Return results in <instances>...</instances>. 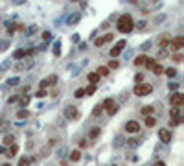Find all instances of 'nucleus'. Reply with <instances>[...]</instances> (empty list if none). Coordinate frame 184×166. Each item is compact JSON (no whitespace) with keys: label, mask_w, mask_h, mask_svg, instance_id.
Masks as SVG:
<instances>
[{"label":"nucleus","mask_w":184,"mask_h":166,"mask_svg":"<svg viewBox=\"0 0 184 166\" xmlns=\"http://www.w3.org/2000/svg\"><path fill=\"white\" fill-rule=\"evenodd\" d=\"M116 26H118V31L120 33H129V31L134 30V20H133V17L129 13H125V15H120Z\"/></svg>","instance_id":"f257e3e1"},{"label":"nucleus","mask_w":184,"mask_h":166,"mask_svg":"<svg viewBox=\"0 0 184 166\" xmlns=\"http://www.w3.org/2000/svg\"><path fill=\"white\" fill-rule=\"evenodd\" d=\"M136 96H147V94H151V92H153V85H151V83H136L134 85V91H133Z\"/></svg>","instance_id":"f03ea898"},{"label":"nucleus","mask_w":184,"mask_h":166,"mask_svg":"<svg viewBox=\"0 0 184 166\" xmlns=\"http://www.w3.org/2000/svg\"><path fill=\"white\" fill-rule=\"evenodd\" d=\"M101 105H103V111H107V113H109L111 116H114V115L118 113V109H120V107L116 105V102H114L112 98H107V100H105V102H103Z\"/></svg>","instance_id":"7ed1b4c3"},{"label":"nucleus","mask_w":184,"mask_h":166,"mask_svg":"<svg viewBox=\"0 0 184 166\" xmlns=\"http://www.w3.org/2000/svg\"><path fill=\"white\" fill-rule=\"evenodd\" d=\"M64 116L68 120H78L79 118V109L74 107V105H67L64 107Z\"/></svg>","instance_id":"20e7f679"},{"label":"nucleus","mask_w":184,"mask_h":166,"mask_svg":"<svg viewBox=\"0 0 184 166\" xmlns=\"http://www.w3.org/2000/svg\"><path fill=\"white\" fill-rule=\"evenodd\" d=\"M169 103H171L173 107H182V105H184V94L173 92V94L169 96Z\"/></svg>","instance_id":"39448f33"},{"label":"nucleus","mask_w":184,"mask_h":166,"mask_svg":"<svg viewBox=\"0 0 184 166\" xmlns=\"http://www.w3.org/2000/svg\"><path fill=\"white\" fill-rule=\"evenodd\" d=\"M53 85H57V76H55V74L46 76L44 80L41 81V89H48V87H53Z\"/></svg>","instance_id":"423d86ee"},{"label":"nucleus","mask_w":184,"mask_h":166,"mask_svg":"<svg viewBox=\"0 0 184 166\" xmlns=\"http://www.w3.org/2000/svg\"><path fill=\"white\" fill-rule=\"evenodd\" d=\"M112 39H114V35H112V33H103L101 37H96V39H94V44H96V46H103V44L111 42Z\"/></svg>","instance_id":"0eeeda50"},{"label":"nucleus","mask_w":184,"mask_h":166,"mask_svg":"<svg viewBox=\"0 0 184 166\" xmlns=\"http://www.w3.org/2000/svg\"><path fill=\"white\" fill-rule=\"evenodd\" d=\"M123 48H125V39H123V41H118L114 46L111 48V57H118V55L122 54V50H123Z\"/></svg>","instance_id":"6e6552de"},{"label":"nucleus","mask_w":184,"mask_h":166,"mask_svg":"<svg viewBox=\"0 0 184 166\" xmlns=\"http://www.w3.org/2000/svg\"><path fill=\"white\" fill-rule=\"evenodd\" d=\"M125 131H127V133H138V131H140V122L129 120L127 124H125Z\"/></svg>","instance_id":"1a4fd4ad"},{"label":"nucleus","mask_w":184,"mask_h":166,"mask_svg":"<svg viewBox=\"0 0 184 166\" xmlns=\"http://www.w3.org/2000/svg\"><path fill=\"white\" fill-rule=\"evenodd\" d=\"M158 138L164 142V144H168V142L171 140V133H169V129H166V127L158 129Z\"/></svg>","instance_id":"9d476101"},{"label":"nucleus","mask_w":184,"mask_h":166,"mask_svg":"<svg viewBox=\"0 0 184 166\" xmlns=\"http://www.w3.org/2000/svg\"><path fill=\"white\" fill-rule=\"evenodd\" d=\"M169 35H168V33H164V35H162L160 37V41H158V46H160V50H166V46H168V44H169Z\"/></svg>","instance_id":"9b49d317"},{"label":"nucleus","mask_w":184,"mask_h":166,"mask_svg":"<svg viewBox=\"0 0 184 166\" xmlns=\"http://www.w3.org/2000/svg\"><path fill=\"white\" fill-rule=\"evenodd\" d=\"M17 153H18V146H17V144L13 142V144H11V146H9V150L6 151V155H7V157H15V155H17Z\"/></svg>","instance_id":"f8f14e48"},{"label":"nucleus","mask_w":184,"mask_h":166,"mask_svg":"<svg viewBox=\"0 0 184 166\" xmlns=\"http://www.w3.org/2000/svg\"><path fill=\"white\" fill-rule=\"evenodd\" d=\"M100 133H101L100 127H92V129L89 131V138H90V140H96V138L100 137Z\"/></svg>","instance_id":"ddd939ff"},{"label":"nucleus","mask_w":184,"mask_h":166,"mask_svg":"<svg viewBox=\"0 0 184 166\" xmlns=\"http://www.w3.org/2000/svg\"><path fill=\"white\" fill-rule=\"evenodd\" d=\"M96 91H98V83H90L89 87L85 89V96H90V94H94Z\"/></svg>","instance_id":"4468645a"},{"label":"nucleus","mask_w":184,"mask_h":166,"mask_svg":"<svg viewBox=\"0 0 184 166\" xmlns=\"http://www.w3.org/2000/svg\"><path fill=\"white\" fill-rule=\"evenodd\" d=\"M140 142H142L140 138H129L125 144H127V148H133V150H134V148H138V146H140Z\"/></svg>","instance_id":"2eb2a0df"},{"label":"nucleus","mask_w":184,"mask_h":166,"mask_svg":"<svg viewBox=\"0 0 184 166\" xmlns=\"http://www.w3.org/2000/svg\"><path fill=\"white\" fill-rule=\"evenodd\" d=\"M81 159V150H74V151H70V161L72 162H78Z\"/></svg>","instance_id":"dca6fc26"},{"label":"nucleus","mask_w":184,"mask_h":166,"mask_svg":"<svg viewBox=\"0 0 184 166\" xmlns=\"http://www.w3.org/2000/svg\"><path fill=\"white\" fill-rule=\"evenodd\" d=\"M146 59H147V55H144V54L138 55V57L134 59V66H144V65H146Z\"/></svg>","instance_id":"f3484780"},{"label":"nucleus","mask_w":184,"mask_h":166,"mask_svg":"<svg viewBox=\"0 0 184 166\" xmlns=\"http://www.w3.org/2000/svg\"><path fill=\"white\" fill-rule=\"evenodd\" d=\"M86 80H89V83H98L100 76H98V72H90L89 76H86Z\"/></svg>","instance_id":"a211bd4d"},{"label":"nucleus","mask_w":184,"mask_h":166,"mask_svg":"<svg viewBox=\"0 0 184 166\" xmlns=\"http://www.w3.org/2000/svg\"><path fill=\"white\" fill-rule=\"evenodd\" d=\"M153 111H155L153 105H144V107H142V115H144V116H149V115H153Z\"/></svg>","instance_id":"6ab92c4d"},{"label":"nucleus","mask_w":184,"mask_h":166,"mask_svg":"<svg viewBox=\"0 0 184 166\" xmlns=\"http://www.w3.org/2000/svg\"><path fill=\"white\" fill-rule=\"evenodd\" d=\"M13 142H15V137H13V135H6V137L2 138V144H4V146H11Z\"/></svg>","instance_id":"aec40b11"},{"label":"nucleus","mask_w":184,"mask_h":166,"mask_svg":"<svg viewBox=\"0 0 184 166\" xmlns=\"http://www.w3.org/2000/svg\"><path fill=\"white\" fill-rule=\"evenodd\" d=\"M155 124H157V118H155L153 115H149V116H146V126H147V127H153Z\"/></svg>","instance_id":"412c9836"},{"label":"nucleus","mask_w":184,"mask_h":166,"mask_svg":"<svg viewBox=\"0 0 184 166\" xmlns=\"http://www.w3.org/2000/svg\"><path fill=\"white\" fill-rule=\"evenodd\" d=\"M79 19H81V13H75V15H72V17L68 19V24H70V26L78 24V22H79Z\"/></svg>","instance_id":"4be33fe9"},{"label":"nucleus","mask_w":184,"mask_h":166,"mask_svg":"<svg viewBox=\"0 0 184 166\" xmlns=\"http://www.w3.org/2000/svg\"><path fill=\"white\" fill-rule=\"evenodd\" d=\"M151 70H153V74H155V76H160L162 72H164V66H162V65H158V63H155V66H153Z\"/></svg>","instance_id":"5701e85b"},{"label":"nucleus","mask_w":184,"mask_h":166,"mask_svg":"<svg viewBox=\"0 0 184 166\" xmlns=\"http://www.w3.org/2000/svg\"><path fill=\"white\" fill-rule=\"evenodd\" d=\"M169 116L171 118H180V107H173L169 111Z\"/></svg>","instance_id":"b1692460"},{"label":"nucleus","mask_w":184,"mask_h":166,"mask_svg":"<svg viewBox=\"0 0 184 166\" xmlns=\"http://www.w3.org/2000/svg\"><path fill=\"white\" fill-rule=\"evenodd\" d=\"M13 57H15V59H24V57H26V50H22V48L17 50V52L13 54Z\"/></svg>","instance_id":"393cba45"},{"label":"nucleus","mask_w":184,"mask_h":166,"mask_svg":"<svg viewBox=\"0 0 184 166\" xmlns=\"http://www.w3.org/2000/svg\"><path fill=\"white\" fill-rule=\"evenodd\" d=\"M101 113H103V105H96L92 109V116H101Z\"/></svg>","instance_id":"a878e982"},{"label":"nucleus","mask_w":184,"mask_h":166,"mask_svg":"<svg viewBox=\"0 0 184 166\" xmlns=\"http://www.w3.org/2000/svg\"><path fill=\"white\" fill-rule=\"evenodd\" d=\"M28 116H30V111H28V109H20L18 113H17V118H20V120H22V118H28Z\"/></svg>","instance_id":"bb28decb"},{"label":"nucleus","mask_w":184,"mask_h":166,"mask_svg":"<svg viewBox=\"0 0 184 166\" xmlns=\"http://www.w3.org/2000/svg\"><path fill=\"white\" fill-rule=\"evenodd\" d=\"M109 66H100V68H98V76L101 77V76H107V74H109Z\"/></svg>","instance_id":"cd10ccee"},{"label":"nucleus","mask_w":184,"mask_h":166,"mask_svg":"<svg viewBox=\"0 0 184 166\" xmlns=\"http://www.w3.org/2000/svg\"><path fill=\"white\" fill-rule=\"evenodd\" d=\"M18 102H20V107H26V105L30 103V96H20Z\"/></svg>","instance_id":"c85d7f7f"},{"label":"nucleus","mask_w":184,"mask_h":166,"mask_svg":"<svg viewBox=\"0 0 184 166\" xmlns=\"http://www.w3.org/2000/svg\"><path fill=\"white\" fill-rule=\"evenodd\" d=\"M35 96H37V98H46V96H48V91H46V89H39V91L35 92Z\"/></svg>","instance_id":"c756f323"},{"label":"nucleus","mask_w":184,"mask_h":166,"mask_svg":"<svg viewBox=\"0 0 184 166\" xmlns=\"http://www.w3.org/2000/svg\"><path fill=\"white\" fill-rule=\"evenodd\" d=\"M74 96H75V98H83V96H85V89H83V87H79V89H75V92H74Z\"/></svg>","instance_id":"7c9ffc66"},{"label":"nucleus","mask_w":184,"mask_h":166,"mask_svg":"<svg viewBox=\"0 0 184 166\" xmlns=\"http://www.w3.org/2000/svg\"><path fill=\"white\" fill-rule=\"evenodd\" d=\"M155 63H157L155 59H151V57H147V59H146V65H144V66H147V68L151 70V68H153V66H155Z\"/></svg>","instance_id":"2f4dec72"},{"label":"nucleus","mask_w":184,"mask_h":166,"mask_svg":"<svg viewBox=\"0 0 184 166\" xmlns=\"http://www.w3.org/2000/svg\"><path fill=\"white\" fill-rule=\"evenodd\" d=\"M107 66H109V68H112V70H114V68H118V66H120V63H118V61H116V59L112 57V59L109 61V65H107Z\"/></svg>","instance_id":"473e14b6"},{"label":"nucleus","mask_w":184,"mask_h":166,"mask_svg":"<svg viewBox=\"0 0 184 166\" xmlns=\"http://www.w3.org/2000/svg\"><path fill=\"white\" fill-rule=\"evenodd\" d=\"M164 72H166L168 77H175V76H177V70H175V68H166Z\"/></svg>","instance_id":"72a5a7b5"},{"label":"nucleus","mask_w":184,"mask_h":166,"mask_svg":"<svg viewBox=\"0 0 184 166\" xmlns=\"http://www.w3.org/2000/svg\"><path fill=\"white\" fill-rule=\"evenodd\" d=\"M18 166H30V159H28V157H22V159L18 161Z\"/></svg>","instance_id":"f704fd0d"},{"label":"nucleus","mask_w":184,"mask_h":166,"mask_svg":"<svg viewBox=\"0 0 184 166\" xmlns=\"http://www.w3.org/2000/svg\"><path fill=\"white\" fill-rule=\"evenodd\" d=\"M164 20H166V15H158V17H155V24H162Z\"/></svg>","instance_id":"c9c22d12"},{"label":"nucleus","mask_w":184,"mask_h":166,"mask_svg":"<svg viewBox=\"0 0 184 166\" xmlns=\"http://www.w3.org/2000/svg\"><path fill=\"white\" fill-rule=\"evenodd\" d=\"M134 81H136V83H142V81H144V74H142V72H138V74L134 76Z\"/></svg>","instance_id":"e433bc0d"},{"label":"nucleus","mask_w":184,"mask_h":166,"mask_svg":"<svg viewBox=\"0 0 184 166\" xmlns=\"http://www.w3.org/2000/svg\"><path fill=\"white\" fill-rule=\"evenodd\" d=\"M134 28H138V30H144V28H146V20H138L136 24H134Z\"/></svg>","instance_id":"4c0bfd02"},{"label":"nucleus","mask_w":184,"mask_h":166,"mask_svg":"<svg viewBox=\"0 0 184 166\" xmlns=\"http://www.w3.org/2000/svg\"><path fill=\"white\" fill-rule=\"evenodd\" d=\"M122 144H123V140H122V137H116V140H114V146H116V148H120V146H122Z\"/></svg>","instance_id":"58836bf2"},{"label":"nucleus","mask_w":184,"mask_h":166,"mask_svg":"<svg viewBox=\"0 0 184 166\" xmlns=\"http://www.w3.org/2000/svg\"><path fill=\"white\" fill-rule=\"evenodd\" d=\"M42 39H44V41H50V39H52V33H50V31H44V33H42Z\"/></svg>","instance_id":"ea45409f"},{"label":"nucleus","mask_w":184,"mask_h":166,"mask_svg":"<svg viewBox=\"0 0 184 166\" xmlns=\"http://www.w3.org/2000/svg\"><path fill=\"white\" fill-rule=\"evenodd\" d=\"M151 44H153V42H151V41H147V42H144V44H142V46H140V50H147V48L151 46Z\"/></svg>","instance_id":"a19ab883"},{"label":"nucleus","mask_w":184,"mask_h":166,"mask_svg":"<svg viewBox=\"0 0 184 166\" xmlns=\"http://www.w3.org/2000/svg\"><path fill=\"white\" fill-rule=\"evenodd\" d=\"M53 52H55V55L61 54V44H59V42H55V48H53Z\"/></svg>","instance_id":"79ce46f5"},{"label":"nucleus","mask_w":184,"mask_h":166,"mask_svg":"<svg viewBox=\"0 0 184 166\" xmlns=\"http://www.w3.org/2000/svg\"><path fill=\"white\" fill-rule=\"evenodd\" d=\"M31 66H33V61L28 59V61H26V65H24V68H31Z\"/></svg>","instance_id":"37998d69"},{"label":"nucleus","mask_w":184,"mask_h":166,"mask_svg":"<svg viewBox=\"0 0 184 166\" xmlns=\"http://www.w3.org/2000/svg\"><path fill=\"white\" fill-rule=\"evenodd\" d=\"M7 83H9V85H18V77H13V80H9Z\"/></svg>","instance_id":"c03bdc74"},{"label":"nucleus","mask_w":184,"mask_h":166,"mask_svg":"<svg viewBox=\"0 0 184 166\" xmlns=\"http://www.w3.org/2000/svg\"><path fill=\"white\" fill-rule=\"evenodd\" d=\"M180 59H182V55H180V54H175V55H173V61H177V63H179Z\"/></svg>","instance_id":"a18cd8bd"},{"label":"nucleus","mask_w":184,"mask_h":166,"mask_svg":"<svg viewBox=\"0 0 184 166\" xmlns=\"http://www.w3.org/2000/svg\"><path fill=\"white\" fill-rule=\"evenodd\" d=\"M81 148H86V140H79V150Z\"/></svg>","instance_id":"49530a36"},{"label":"nucleus","mask_w":184,"mask_h":166,"mask_svg":"<svg viewBox=\"0 0 184 166\" xmlns=\"http://www.w3.org/2000/svg\"><path fill=\"white\" fill-rule=\"evenodd\" d=\"M153 166H166V162H164V161H157Z\"/></svg>","instance_id":"de8ad7c7"},{"label":"nucleus","mask_w":184,"mask_h":166,"mask_svg":"<svg viewBox=\"0 0 184 166\" xmlns=\"http://www.w3.org/2000/svg\"><path fill=\"white\" fill-rule=\"evenodd\" d=\"M2 124H4V122H2V116H0V126H2Z\"/></svg>","instance_id":"09e8293b"},{"label":"nucleus","mask_w":184,"mask_h":166,"mask_svg":"<svg viewBox=\"0 0 184 166\" xmlns=\"http://www.w3.org/2000/svg\"><path fill=\"white\" fill-rule=\"evenodd\" d=\"M2 166H11V164H7V162H6V164H2Z\"/></svg>","instance_id":"8fccbe9b"},{"label":"nucleus","mask_w":184,"mask_h":166,"mask_svg":"<svg viewBox=\"0 0 184 166\" xmlns=\"http://www.w3.org/2000/svg\"><path fill=\"white\" fill-rule=\"evenodd\" d=\"M2 151H4V148H0V153H2Z\"/></svg>","instance_id":"3c124183"},{"label":"nucleus","mask_w":184,"mask_h":166,"mask_svg":"<svg viewBox=\"0 0 184 166\" xmlns=\"http://www.w3.org/2000/svg\"><path fill=\"white\" fill-rule=\"evenodd\" d=\"M70 2H78V0H70Z\"/></svg>","instance_id":"603ef678"},{"label":"nucleus","mask_w":184,"mask_h":166,"mask_svg":"<svg viewBox=\"0 0 184 166\" xmlns=\"http://www.w3.org/2000/svg\"><path fill=\"white\" fill-rule=\"evenodd\" d=\"M151 2H157V0H151Z\"/></svg>","instance_id":"864d4df0"}]
</instances>
